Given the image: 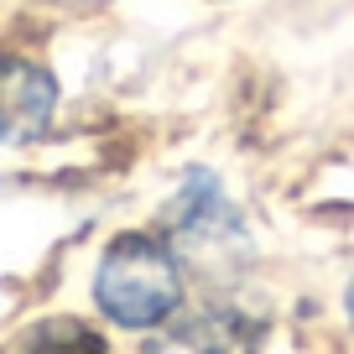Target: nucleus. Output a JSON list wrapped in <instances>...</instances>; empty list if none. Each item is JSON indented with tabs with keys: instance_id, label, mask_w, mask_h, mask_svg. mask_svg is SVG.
<instances>
[{
	"instance_id": "obj_5",
	"label": "nucleus",
	"mask_w": 354,
	"mask_h": 354,
	"mask_svg": "<svg viewBox=\"0 0 354 354\" xmlns=\"http://www.w3.org/2000/svg\"><path fill=\"white\" fill-rule=\"evenodd\" d=\"M0 354H104V339L84 318H42L21 328Z\"/></svg>"
},
{
	"instance_id": "obj_3",
	"label": "nucleus",
	"mask_w": 354,
	"mask_h": 354,
	"mask_svg": "<svg viewBox=\"0 0 354 354\" xmlns=\"http://www.w3.org/2000/svg\"><path fill=\"white\" fill-rule=\"evenodd\" d=\"M57 115V84L47 68L26 57L0 53V146H21L53 125Z\"/></svg>"
},
{
	"instance_id": "obj_4",
	"label": "nucleus",
	"mask_w": 354,
	"mask_h": 354,
	"mask_svg": "<svg viewBox=\"0 0 354 354\" xmlns=\"http://www.w3.org/2000/svg\"><path fill=\"white\" fill-rule=\"evenodd\" d=\"M255 339H261V323L245 308H230V302H209L193 318L172 323L162 339L146 344V354H250Z\"/></svg>"
},
{
	"instance_id": "obj_2",
	"label": "nucleus",
	"mask_w": 354,
	"mask_h": 354,
	"mask_svg": "<svg viewBox=\"0 0 354 354\" xmlns=\"http://www.w3.org/2000/svg\"><path fill=\"white\" fill-rule=\"evenodd\" d=\"M167 240H172L177 261L198 266V271H230L250 255V234H245L234 203L219 193L209 172H188L177 188L172 209H167Z\"/></svg>"
},
{
	"instance_id": "obj_6",
	"label": "nucleus",
	"mask_w": 354,
	"mask_h": 354,
	"mask_svg": "<svg viewBox=\"0 0 354 354\" xmlns=\"http://www.w3.org/2000/svg\"><path fill=\"white\" fill-rule=\"evenodd\" d=\"M349 323H354V287H349Z\"/></svg>"
},
{
	"instance_id": "obj_1",
	"label": "nucleus",
	"mask_w": 354,
	"mask_h": 354,
	"mask_svg": "<svg viewBox=\"0 0 354 354\" xmlns=\"http://www.w3.org/2000/svg\"><path fill=\"white\" fill-rule=\"evenodd\" d=\"M94 302L120 328H156L183 302V271L167 240L156 234H120L100 255L94 271Z\"/></svg>"
}]
</instances>
